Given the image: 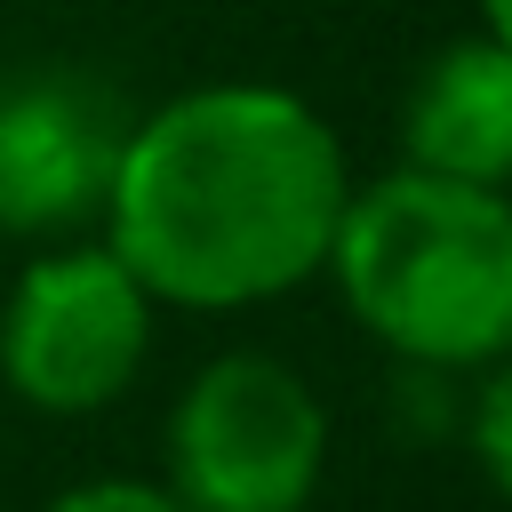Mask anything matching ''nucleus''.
Listing matches in <instances>:
<instances>
[{"instance_id": "39448f33", "label": "nucleus", "mask_w": 512, "mask_h": 512, "mask_svg": "<svg viewBox=\"0 0 512 512\" xmlns=\"http://www.w3.org/2000/svg\"><path fill=\"white\" fill-rule=\"evenodd\" d=\"M128 104L88 64H24L0 80V240L48 248L104 216Z\"/></svg>"}, {"instance_id": "7ed1b4c3", "label": "nucleus", "mask_w": 512, "mask_h": 512, "mask_svg": "<svg viewBox=\"0 0 512 512\" xmlns=\"http://www.w3.org/2000/svg\"><path fill=\"white\" fill-rule=\"evenodd\" d=\"M328 472L320 384L256 344H232L184 376L160 424V488L192 512H312Z\"/></svg>"}, {"instance_id": "423d86ee", "label": "nucleus", "mask_w": 512, "mask_h": 512, "mask_svg": "<svg viewBox=\"0 0 512 512\" xmlns=\"http://www.w3.org/2000/svg\"><path fill=\"white\" fill-rule=\"evenodd\" d=\"M400 168L512 192V40L464 32L416 64L400 96Z\"/></svg>"}, {"instance_id": "6e6552de", "label": "nucleus", "mask_w": 512, "mask_h": 512, "mask_svg": "<svg viewBox=\"0 0 512 512\" xmlns=\"http://www.w3.org/2000/svg\"><path fill=\"white\" fill-rule=\"evenodd\" d=\"M472 32H496V40H512V0H480V24Z\"/></svg>"}, {"instance_id": "0eeeda50", "label": "nucleus", "mask_w": 512, "mask_h": 512, "mask_svg": "<svg viewBox=\"0 0 512 512\" xmlns=\"http://www.w3.org/2000/svg\"><path fill=\"white\" fill-rule=\"evenodd\" d=\"M40 512H192V504H176L160 488V472L152 480H136V472H88V480L56 488Z\"/></svg>"}, {"instance_id": "f257e3e1", "label": "nucleus", "mask_w": 512, "mask_h": 512, "mask_svg": "<svg viewBox=\"0 0 512 512\" xmlns=\"http://www.w3.org/2000/svg\"><path fill=\"white\" fill-rule=\"evenodd\" d=\"M352 160L288 80H200L128 112L96 240L160 312H256L320 280Z\"/></svg>"}, {"instance_id": "20e7f679", "label": "nucleus", "mask_w": 512, "mask_h": 512, "mask_svg": "<svg viewBox=\"0 0 512 512\" xmlns=\"http://www.w3.org/2000/svg\"><path fill=\"white\" fill-rule=\"evenodd\" d=\"M160 304L96 240H48L16 264L0 296V384L32 416H104L136 392L152 360Z\"/></svg>"}, {"instance_id": "f03ea898", "label": "nucleus", "mask_w": 512, "mask_h": 512, "mask_svg": "<svg viewBox=\"0 0 512 512\" xmlns=\"http://www.w3.org/2000/svg\"><path fill=\"white\" fill-rule=\"evenodd\" d=\"M320 280L400 368L472 376L512 352V192L424 168L352 176Z\"/></svg>"}]
</instances>
